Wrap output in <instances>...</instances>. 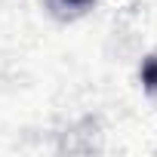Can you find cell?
Instances as JSON below:
<instances>
[{
  "mask_svg": "<svg viewBox=\"0 0 157 157\" xmlns=\"http://www.w3.org/2000/svg\"><path fill=\"white\" fill-rule=\"evenodd\" d=\"M49 3L56 10H62V13H83V10H90L96 3V0H49Z\"/></svg>",
  "mask_w": 157,
  "mask_h": 157,
  "instance_id": "1",
  "label": "cell"
},
{
  "mask_svg": "<svg viewBox=\"0 0 157 157\" xmlns=\"http://www.w3.org/2000/svg\"><path fill=\"white\" fill-rule=\"evenodd\" d=\"M142 83L148 90H157V56L145 59V65H142Z\"/></svg>",
  "mask_w": 157,
  "mask_h": 157,
  "instance_id": "2",
  "label": "cell"
}]
</instances>
